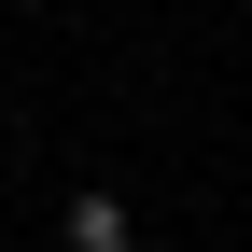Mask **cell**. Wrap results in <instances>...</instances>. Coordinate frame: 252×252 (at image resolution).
Returning <instances> with one entry per match:
<instances>
[{
	"instance_id": "obj_1",
	"label": "cell",
	"mask_w": 252,
	"mask_h": 252,
	"mask_svg": "<svg viewBox=\"0 0 252 252\" xmlns=\"http://www.w3.org/2000/svg\"><path fill=\"white\" fill-rule=\"evenodd\" d=\"M56 238H70V252H140V210H126L112 182H84V196L56 210Z\"/></svg>"
}]
</instances>
